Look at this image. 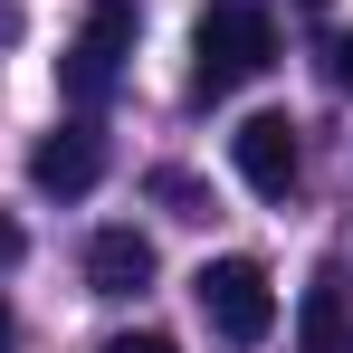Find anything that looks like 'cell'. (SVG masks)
Listing matches in <instances>:
<instances>
[{
    "mask_svg": "<svg viewBox=\"0 0 353 353\" xmlns=\"http://www.w3.org/2000/svg\"><path fill=\"white\" fill-rule=\"evenodd\" d=\"M296 353H353V325H344V287L315 277L305 305H296Z\"/></svg>",
    "mask_w": 353,
    "mask_h": 353,
    "instance_id": "obj_7",
    "label": "cell"
},
{
    "mask_svg": "<svg viewBox=\"0 0 353 353\" xmlns=\"http://www.w3.org/2000/svg\"><path fill=\"white\" fill-rule=\"evenodd\" d=\"M86 287L96 296H143L153 287V239L143 230H96L86 239Z\"/></svg>",
    "mask_w": 353,
    "mask_h": 353,
    "instance_id": "obj_6",
    "label": "cell"
},
{
    "mask_svg": "<svg viewBox=\"0 0 353 353\" xmlns=\"http://www.w3.org/2000/svg\"><path fill=\"white\" fill-rule=\"evenodd\" d=\"M325 67H334V86L353 96V29H344V39H325Z\"/></svg>",
    "mask_w": 353,
    "mask_h": 353,
    "instance_id": "obj_9",
    "label": "cell"
},
{
    "mask_svg": "<svg viewBox=\"0 0 353 353\" xmlns=\"http://www.w3.org/2000/svg\"><path fill=\"white\" fill-rule=\"evenodd\" d=\"M153 201H172L181 220H210V191H201V181H181V172H153Z\"/></svg>",
    "mask_w": 353,
    "mask_h": 353,
    "instance_id": "obj_8",
    "label": "cell"
},
{
    "mask_svg": "<svg viewBox=\"0 0 353 353\" xmlns=\"http://www.w3.org/2000/svg\"><path fill=\"white\" fill-rule=\"evenodd\" d=\"M191 296H201V315H210L220 344H268L277 334V287H268L258 258H210L191 277Z\"/></svg>",
    "mask_w": 353,
    "mask_h": 353,
    "instance_id": "obj_2",
    "label": "cell"
},
{
    "mask_svg": "<svg viewBox=\"0 0 353 353\" xmlns=\"http://www.w3.org/2000/svg\"><path fill=\"white\" fill-rule=\"evenodd\" d=\"M29 181L58 191V201L96 191V181H105V134H96V124H58V134H39V143H29Z\"/></svg>",
    "mask_w": 353,
    "mask_h": 353,
    "instance_id": "obj_4",
    "label": "cell"
},
{
    "mask_svg": "<svg viewBox=\"0 0 353 353\" xmlns=\"http://www.w3.org/2000/svg\"><path fill=\"white\" fill-rule=\"evenodd\" d=\"M268 58H277L268 10H248V0L201 10V29H191V86H201V96H239L248 77H268Z\"/></svg>",
    "mask_w": 353,
    "mask_h": 353,
    "instance_id": "obj_1",
    "label": "cell"
},
{
    "mask_svg": "<svg viewBox=\"0 0 353 353\" xmlns=\"http://www.w3.org/2000/svg\"><path fill=\"white\" fill-rule=\"evenodd\" d=\"M230 163H239V181H248L258 201H287L296 191V124L287 115H248L230 134Z\"/></svg>",
    "mask_w": 353,
    "mask_h": 353,
    "instance_id": "obj_5",
    "label": "cell"
},
{
    "mask_svg": "<svg viewBox=\"0 0 353 353\" xmlns=\"http://www.w3.org/2000/svg\"><path fill=\"white\" fill-rule=\"evenodd\" d=\"M124 48H134V10L124 0H96V19H86V39L58 58V86L77 96V105H105L124 77Z\"/></svg>",
    "mask_w": 353,
    "mask_h": 353,
    "instance_id": "obj_3",
    "label": "cell"
},
{
    "mask_svg": "<svg viewBox=\"0 0 353 353\" xmlns=\"http://www.w3.org/2000/svg\"><path fill=\"white\" fill-rule=\"evenodd\" d=\"M0 353H10V305H0Z\"/></svg>",
    "mask_w": 353,
    "mask_h": 353,
    "instance_id": "obj_12",
    "label": "cell"
},
{
    "mask_svg": "<svg viewBox=\"0 0 353 353\" xmlns=\"http://www.w3.org/2000/svg\"><path fill=\"white\" fill-rule=\"evenodd\" d=\"M305 10H325V0H305Z\"/></svg>",
    "mask_w": 353,
    "mask_h": 353,
    "instance_id": "obj_13",
    "label": "cell"
},
{
    "mask_svg": "<svg viewBox=\"0 0 353 353\" xmlns=\"http://www.w3.org/2000/svg\"><path fill=\"white\" fill-rule=\"evenodd\" d=\"M19 248H29V239H19V220H10V210H0V268H10V258H19Z\"/></svg>",
    "mask_w": 353,
    "mask_h": 353,
    "instance_id": "obj_11",
    "label": "cell"
},
{
    "mask_svg": "<svg viewBox=\"0 0 353 353\" xmlns=\"http://www.w3.org/2000/svg\"><path fill=\"white\" fill-rule=\"evenodd\" d=\"M105 353H181V344H172V334H115Z\"/></svg>",
    "mask_w": 353,
    "mask_h": 353,
    "instance_id": "obj_10",
    "label": "cell"
}]
</instances>
